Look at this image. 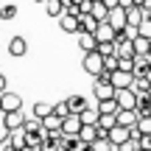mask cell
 <instances>
[{
	"mask_svg": "<svg viewBox=\"0 0 151 151\" xmlns=\"http://www.w3.org/2000/svg\"><path fill=\"white\" fill-rule=\"evenodd\" d=\"M81 70H84L87 76H92V78H95V76L104 70V56L98 53V50H87L84 59H81Z\"/></svg>",
	"mask_w": 151,
	"mask_h": 151,
	"instance_id": "1",
	"label": "cell"
},
{
	"mask_svg": "<svg viewBox=\"0 0 151 151\" xmlns=\"http://www.w3.org/2000/svg\"><path fill=\"white\" fill-rule=\"evenodd\" d=\"M115 101H118L120 109H134L137 104V92L132 87H123V90H115Z\"/></svg>",
	"mask_w": 151,
	"mask_h": 151,
	"instance_id": "2",
	"label": "cell"
},
{
	"mask_svg": "<svg viewBox=\"0 0 151 151\" xmlns=\"http://www.w3.org/2000/svg\"><path fill=\"white\" fill-rule=\"evenodd\" d=\"M14 109H22V98L17 92H0V112H14Z\"/></svg>",
	"mask_w": 151,
	"mask_h": 151,
	"instance_id": "3",
	"label": "cell"
},
{
	"mask_svg": "<svg viewBox=\"0 0 151 151\" xmlns=\"http://www.w3.org/2000/svg\"><path fill=\"white\" fill-rule=\"evenodd\" d=\"M106 137H109V143H112L115 148H120L126 140H129V126H120V123H115L112 129H109V134H106Z\"/></svg>",
	"mask_w": 151,
	"mask_h": 151,
	"instance_id": "4",
	"label": "cell"
},
{
	"mask_svg": "<svg viewBox=\"0 0 151 151\" xmlns=\"http://www.w3.org/2000/svg\"><path fill=\"white\" fill-rule=\"evenodd\" d=\"M56 20H59V28H62L65 34H78V17H76V14H70V11H62Z\"/></svg>",
	"mask_w": 151,
	"mask_h": 151,
	"instance_id": "5",
	"label": "cell"
},
{
	"mask_svg": "<svg viewBox=\"0 0 151 151\" xmlns=\"http://www.w3.org/2000/svg\"><path fill=\"white\" fill-rule=\"evenodd\" d=\"M132 78H134V76H132L129 70H112V73H109V81H112V87H115V90L132 87Z\"/></svg>",
	"mask_w": 151,
	"mask_h": 151,
	"instance_id": "6",
	"label": "cell"
},
{
	"mask_svg": "<svg viewBox=\"0 0 151 151\" xmlns=\"http://www.w3.org/2000/svg\"><path fill=\"white\" fill-rule=\"evenodd\" d=\"M95 39L98 42H112V37H115V28L109 25V20H98V25H95Z\"/></svg>",
	"mask_w": 151,
	"mask_h": 151,
	"instance_id": "7",
	"label": "cell"
},
{
	"mask_svg": "<svg viewBox=\"0 0 151 151\" xmlns=\"http://www.w3.org/2000/svg\"><path fill=\"white\" fill-rule=\"evenodd\" d=\"M3 115V126H6V132H11V129H20L22 126V109H14V112H0Z\"/></svg>",
	"mask_w": 151,
	"mask_h": 151,
	"instance_id": "8",
	"label": "cell"
},
{
	"mask_svg": "<svg viewBox=\"0 0 151 151\" xmlns=\"http://www.w3.org/2000/svg\"><path fill=\"white\" fill-rule=\"evenodd\" d=\"M115 118H118V123L120 126H137V120H140V112H137V109H118V115H115Z\"/></svg>",
	"mask_w": 151,
	"mask_h": 151,
	"instance_id": "9",
	"label": "cell"
},
{
	"mask_svg": "<svg viewBox=\"0 0 151 151\" xmlns=\"http://www.w3.org/2000/svg\"><path fill=\"white\" fill-rule=\"evenodd\" d=\"M92 92H95V98H112L115 95V87H112V81H106V78H95Z\"/></svg>",
	"mask_w": 151,
	"mask_h": 151,
	"instance_id": "10",
	"label": "cell"
},
{
	"mask_svg": "<svg viewBox=\"0 0 151 151\" xmlns=\"http://www.w3.org/2000/svg\"><path fill=\"white\" fill-rule=\"evenodd\" d=\"M78 48L84 50H98V39H95V34L92 31H78Z\"/></svg>",
	"mask_w": 151,
	"mask_h": 151,
	"instance_id": "11",
	"label": "cell"
},
{
	"mask_svg": "<svg viewBox=\"0 0 151 151\" xmlns=\"http://www.w3.org/2000/svg\"><path fill=\"white\" fill-rule=\"evenodd\" d=\"M98 115H118V101H115V95L112 98H98Z\"/></svg>",
	"mask_w": 151,
	"mask_h": 151,
	"instance_id": "12",
	"label": "cell"
},
{
	"mask_svg": "<svg viewBox=\"0 0 151 151\" xmlns=\"http://www.w3.org/2000/svg\"><path fill=\"white\" fill-rule=\"evenodd\" d=\"M143 20H146L143 6H129V9H126V25H140Z\"/></svg>",
	"mask_w": 151,
	"mask_h": 151,
	"instance_id": "13",
	"label": "cell"
},
{
	"mask_svg": "<svg viewBox=\"0 0 151 151\" xmlns=\"http://www.w3.org/2000/svg\"><path fill=\"white\" fill-rule=\"evenodd\" d=\"M78 129H81L78 115H67V118H62V132H65V134H78Z\"/></svg>",
	"mask_w": 151,
	"mask_h": 151,
	"instance_id": "14",
	"label": "cell"
},
{
	"mask_svg": "<svg viewBox=\"0 0 151 151\" xmlns=\"http://www.w3.org/2000/svg\"><path fill=\"white\" fill-rule=\"evenodd\" d=\"M78 137L90 146L92 140L98 137V123H81V129H78Z\"/></svg>",
	"mask_w": 151,
	"mask_h": 151,
	"instance_id": "15",
	"label": "cell"
},
{
	"mask_svg": "<svg viewBox=\"0 0 151 151\" xmlns=\"http://www.w3.org/2000/svg\"><path fill=\"white\" fill-rule=\"evenodd\" d=\"M9 53H11V56H25V53H28V42H25L22 37H11Z\"/></svg>",
	"mask_w": 151,
	"mask_h": 151,
	"instance_id": "16",
	"label": "cell"
},
{
	"mask_svg": "<svg viewBox=\"0 0 151 151\" xmlns=\"http://www.w3.org/2000/svg\"><path fill=\"white\" fill-rule=\"evenodd\" d=\"M39 120H42V129H45V132H56V129H62V118H59L56 112H48V115H42Z\"/></svg>",
	"mask_w": 151,
	"mask_h": 151,
	"instance_id": "17",
	"label": "cell"
},
{
	"mask_svg": "<svg viewBox=\"0 0 151 151\" xmlns=\"http://www.w3.org/2000/svg\"><path fill=\"white\" fill-rule=\"evenodd\" d=\"M76 17H78V31H95L98 20L90 14V11H81V14H76Z\"/></svg>",
	"mask_w": 151,
	"mask_h": 151,
	"instance_id": "18",
	"label": "cell"
},
{
	"mask_svg": "<svg viewBox=\"0 0 151 151\" xmlns=\"http://www.w3.org/2000/svg\"><path fill=\"white\" fill-rule=\"evenodd\" d=\"M65 101H67V106H70V112H73V115H78L81 109L87 106V98H84V95H67Z\"/></svg>",
	"mask_w": 151,
	"mask_h": 151,
	"instance_id": "19",
	"label": "cell"
},
{
	"mask_svg": "<svg viewBox=\"0 0 151 151\" xmlns=\"http://www.w3.org/2000/svg\"><path fill=\"white\" fill-rule=\"evenodd\" d=\"M42 3H45V14L48 17H59L65 11V3L62 0H42Z\"/></svg>",
	"mask_w": 151,
	"mask_h": 151,
	"instance_id": "20",
	"label": "cell"
},
{
	"mask_svg": "<svg viewBox=\"0 0 151 151\" xmlns=\"http://www.w3.org/2000/svg\"><path fill=\"white\" fill-rule=\"evenodd\" d=\"M90 14L95 17V20H106L109 9H106V6H104V0H92V6H90Z\"/></svg>",
	"mask_w": 151,
	"mask_h": 151,
	"instance_id": "21",
	"label": "cell"
},
{
	"mask_svg": "<svg viewBox=\"0 0 151 151\" xmlns=\"http://www.w3.org/2000/svg\"><path fill=\"white\" fill-rule=\"evenodd\" d=\"M39 129H42V120L37 115H25L22 118V132H39Z\"/></svg>",
	"mask_w": 151,
	"mask_h": 151,
	"instance_id": "22",
	"label": "cell"
},
{
	"mask_svg": "<svg viewBox=\"0 0 151 151\" xmlns=\"http://www.w3.org/2000/svg\"><path fill=\"white\" fill-rule=\"evenodd\" d=\"M148 45H151V39L140 37V34H137V37L132 39V48H134V53H148Z\"/></svg>",
	"mask_w": 151,
	"mask_h": 151,
	"instance_id": "23",
	"label": "cell"
},
{
	"mask_svg": "<svg viewBox=\"0 0 151 151\" xmlns=\"http://www.w3.org/2000/svg\"><path fill=\"white\" fill-rule=\"evenodd\" d=\"M78 120H81V123H98V109L84 106V109L78 112Z\"/></svg>",
	"mask_w": 151,
	"mask_h": 151,
	"instance_id": "24",
	"label": "cell"
},
{
	"mask_svg": "<svg viewBox=\"0 0 151 151\" xmlns=\"http://www.w3.org/2000/svg\"><path fill=\"white\" fill-rule=\"evenodd\" d=\"M115 123H118L115 115H98V129H101V132H109Z\"/></svg>",
	"mask_w": 151,
	"mask_h": 151,
	"instance_id": "25",
	"label": "cell"
},
{
	"mask_svg": "<svg viewBox=\"0 0 151 151\" xmlns=\"http://www.w3.org/2000/svg\"><path fill=\"white\" fill-rule=\"evenodd\" d=\"M48 112H53V104H45V101H37L34 109H31V115H37V118H42V115H48Z\"/></svg>",
	"mask_w": 151,
	"mask_h": 151,
	"instance_id": "26",
	"label": "cell"
},
{
	"mask_svg": "<svg viewBox=\"0 0 151 151\" xmlns=\"http://www.w3.org/2000/svg\"><path fill=\"white\" fill-rule=\"evenodd\" d=\"M14 17H17V6L14 3H6L0 9V20H14Z\"/></svg>",
	"mask_w": 151,
	"mask_h": 151,
	"instance_id": "27",
	"label": "cell"
},
{
	"mask_svg": "<svg viewBox=\"0 0 151 151\" xmlns=\"http://www.w3.org/2000/svg\"><path fill=\"white\" fill-rule=\"evenodd\" d=\"M137 132H140V134H151V115H143V118L137 120Z\"/></svg>",
	"mask_w": 151,
	"mask_h": 151,
	"instance_id": "28",
	"label": "cell"
},
{
	"mask_svg": "<svg viewBox=\"0 0 151 151\" xmlns=\"http://www.w3.org/2000/svg\"><path fill=\"white\" fill-rule=\"evenodd\" d=\"M104 70H109V73L118 70V56H115V53H106V56H104Z\"/></svg>",
	"mask_w": 151,
	"mask_h": 151,
	"instance_id": "29",
	"label": "cell"
},
{
	"mask_svg": "<svg viewBox=\"0 0 151 151\" xmlns=\"http://www.w3.org/2000/svg\"><path fill=\"white\" fill-rule=\"evenodd\" d=\"M53 112L59 115V118H67V115H73V112H70V106H67V101H59V104H53Z\"/></svg>",
	"mask_w": 151,
	"mask_h": 151,
	"instance_id": "30",
	"label": "cell"
},
{
	"mask_svg": "<svg viewBox=\"0 0 151 151\" xmlns=\"http://www.w3.org/2000/svg\"><path fill=\"white\" fill-rule=\"evenodd\" d=\"M137 34H140V37H146V39H151V20H148V17L137 25Z\"/></svg>",
	"mask_w": 151,
	"mask_h": 151,
	"instance_id": "31",
	"label": "cell"
},
{
	"mask_svg": "<svg viewBox=\"0 0 151 151\" xmlns=\"http://www.w3.org/2000/svg\"><path fill=\"white\" fill-rule=\"evenodd\" d=\"M140 148L151 151V134H140Z\"/></svg>",
	"mask_w": 151,
	"mask_h": 151,
	"instance_id": "32",
	"label": "cell"
},
{
	"mask_svg": "<svg viewBox=\"0 0 151 151\" xmlns=\"http://www.w3.org/2000/svg\"><path fill=\"white\" fill-rule=\"evenodd\" d=\"M104 6H106V9H115V6H118V0H104Z\"/></svg>",
	"mask_w": 151,
	"mask_h": 151,
	"instance_id": "33",
	"label": "cell"
},
{
	"mask_svg": "<svg viewBox=\"0 0 151 151\" xmlns=\"http://www.w3.org/2000/svg\"><path fill=\"white\" fill-rule=\"evenodd\" d=\"M6 134H9V132H6V126H0V143L6 140Z\"/></svg>",
	"mask_w": 151,
	"mask_h": 151,
	"instance_id": "34",
	"label": "cell"
},
{
	"mask_svg": "<svg viewBox=\"0 0 151 151\" xmlns=\"http://www.w3.org/2000/svg\"><path fill=\"white\" fill-rule=\"evenodd\" d=\"M3 90H6V76L0 73V92H3Z\"/></svg>",
	"mask_w": 151,
	"mask_h": 151,
	"instance_id": "35",
	"label": "cell"
},
{
	"mask_svg": "<svg viewBox=\"0 0 151 151\" xmlns=\"http://www.w3.org/2000/svg\"><path fill=\"white\" fill-rule=\"evenodd\" d=\"M146 17H148V20H151V9H146Z\"/></svg>",
	"mask_w": 151,
	"mask_h": 151,
	"instance_id": "36",
	"label": "cell"
},
{
	"mask_svg": "<svg viewBox=\"0 0 151 151\" xmlns=\"http://www.w3.org/2000/svg\"><path fill=\"white\" fill-rule=\"evenodd\" d=\"M37 3H42V0H37Z\"/></svg>",
	"mask_w": 151,
	"mask_h": 151,
	"instance_id": "37",
	"label": "cell"
}]
</instances>
